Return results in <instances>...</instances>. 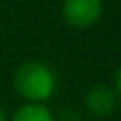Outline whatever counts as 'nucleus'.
<instances>
[{
  "label": "nucleus",
  "instance_id": "f03ea898",
  "mask_svg": "<svg viewBox=\"0 0 121 121\" xmlns=\"http://www.w3.org/2000/svg\"><path fill=\"white\" fill-rule=\"evenodd\" d=\"M103 11L102 0H64L62 18L73 29H89L96 25Z\"/></svg>",
  "mask_w": 121,
  "mask_h": 121
},
{
  "label": "nucleus",
  "instance_id": "7ed1b4c3",
  "mask_svg": "<svg viewBox=\"0 0 121 121\" xmlns=\"http://www.w3.org/2000/svg\"><path fill=\"white\" fill-rule=\"evenodd\" d=\"M84 105L89 114L96 117H107L114 112L117 105V96L112 86L107 84H96L93 86L84 96Z\"/></svg>",
  "mask_w": 121,
  "mask_h": 121
},
{
  "label": "nucleus",
  "instance_id": "39448f33",
  "mask_svg": "<svg viewBox=\"0 0 121 121\" xmlns=\"http://www.w3.org/2000/svg\"><path fill=\"white\" fill-rule=\"evenodd\" d=\"M112 89L116 93L117 100H121V64L117 66L116 73H114V82H112Z\"/></svg>",
  "mask_w": 121,
  "mask_h": 121
},
{
  "label": "nucleus",
  "instance_id": "f257e3e1",
  "mask_svg": "<svg viewBox=\"0 0 121 121\" xmlns=\"http://www.w3.org/2000/svg\"><path fill=\"white\" fill-rule=\"evenodd\" d=\"M13 86L16 95L25 103L46 105V102H50L55 95L59 80L55 69L50 64L41 60H29L16 69L13 77Z\"/></svg>",
  "mask_w": 121,
  "mask_h": 121
},
{
  "label": "nucleus",
  "instance_id": "20e7f679",
  "mask_svg": "<svg viewBox=\"0 0 121 121\" xmlns=\"http://www.w3.org/2000/svg\"><path fill=\"white\" fill-rule=\"evenodd\" d=\"M9 121H55V114L43 103H23L9 116Z\"/></svg>",
  "mask_w": 121,
  "mask_h": 121
},
{
  "label": "nucleus",
  "instance_id": "423d86ee",
  "mask_svg": "<svg viewBox=\"0 0 121 121\" xmlns=\"http://www.w3.org/2000/svg\"><path fill=\"white\" fill-rule=\"evenodd\" d=\"M0 121H9V116H7V112H5V109L2 105H0Z\"/></svg>",
  "mask_w": 121,
  "mask_h": 121
}]
</instances>
